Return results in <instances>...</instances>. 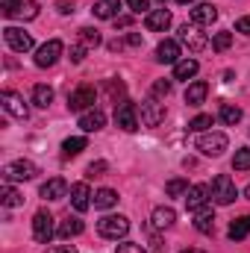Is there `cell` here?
I'll list each match as a JSON object with an SVG mask.
<instances>
[{
  "mask_svg": "<svg viewBox=\"0 0 250 253\" xmlns=\"http://www.w3.org/2000/svg\"><path fill=\"white\" fill-rule=\"evenodd\" d=\"M3 18H18V21H33L39 15V3L36 0H3L0 3Z\"/></svg>",
  "mask_w": 250,
  "mask_h": 253,
  "instance_id": "cell-1",
  "label": "cell"
},
{
  "mask_svg": "<svg viewBox=\"0 0 250 253\" xmlns=\"http://www.w3.org/2000/svg\"><path fill=\"white\" fill-rule=\"evenodd\" d=\"M39 168L30 159H15L9 165H3V183H24V180H36Z\"/></svg>",
  "mask_w": 250,
  "mask_h": 253,
  "instance_id": "cell-2",
  "label": "cell"
},
{
  "mask_svg": "<svg viewBox=\"0 0 250 253\" xmlns=\"http://www.w3.org/2000/svg\"><path fill=\"white\" fill-rule=\"evenodd\" d=\"M97 233H100L103 239L118 242V239H124L126 233H129V221H126L124 215H103V218L97 221Z\"/></svg>",
  "mask_w": 250,
  "mask_h": 253,
  "instance_id": "cell-3",
  "label": "cell"
},
{
  "mask_svg": "<svg viewBox=\"0 0 250 253\" xmlns=\"http://www.w3.org/2000/svg\"><path fill=\"white\" fill-rule=\"evenodd\" d=\"M209 191H212V200H215L218 206H230V203L239 197V191H236V183H233L227 174H218V177L212 180Z\"/></svg>",
  "mask_w": 250,
  "mask_h": 253,
  "instance_id": "cell-4",
  "label": "cell"
},
{
  "mask_svg": "<svg viewBox=\"0 0 250 253\" xmlns=\"http://www.w3.org/2000/svg\"><path fill=\"white\" fill-rule=\"evenodd\" d=\"M53 236H56L53 215H50L47 209L36 212V215H33V239H36L39 245H50V239H53Z\"/></svg>",
  "mask_w": 250,
  "mask_h": 253,
  "instance_id": "cell-5",
  "label": "cell"
},
{
  "mask_svg": "<svg viewBox=\"0 0 250 253\" xmlns=\"http://www.w3.org/2000/svg\"><path fill=\"white\" fill-rule=\"evenodd\" d=\"M227 144H230V138L224 132H200V138H197V150L203 156H221L227 150Z\"/></svg>",
  "mask_w": 250,
  "mask_h": 253,
  "instance_id": "cell-6",
  "label": "cell"
},
{
  "mask_svg": "<svg viewBox=\"0 0 250 253\" xmlns=\"http://www.w3.org/2000/svg\"><path fill=\"white\" fill-rule=\"evenodd\" d=\"M180 42L186 44L191 53H200V50H206V47L212 44V42L206 39V33H200L197 24H183V27H180Z\"/></svg>",
  "mask_w": 250,
  "mask_h": 253,
  "instance_id": "cell-7",
  "label": "cell"
},
{
  "mask_svg": "<svg viewBox=\"0 0 250 253\" xmlns=\"http://www.w3.org/2000/svg\"><path fill=\"white\" fill-rule=\"evenodd\" d=\"M0 103H3V109H6L12 118H21V121H27V118H30V106L24 103V97H21L18 91H12V88L0 91Z\"/></svg>",
  "mask_w": 250,
  "mask_h": 253,
  "instance_id": "cell-8",
  "label": "cell"
},
{
  "mask_svg": "<svg viewBox=\"0 0 250 253\" xmlns=\"http://www.w3.org/2000/svg\"><path fill=\"white\" fill-rule=\"evenodd\" d=\"M65 44L59 39H50V42H44L39 50H36V65L39 68H53V65L59 62V56H62Z\"/></svg>",
  "mask_w": 250,
  "mask_h": 253,
  "instance_id": "cell-9",
  "label": "cell"
},
{
  "mask_svg": "<svg viewBox=\"0 0 250 253\" xmlns=\"http://www.w3.org/2000/svg\"><path fill=\"white\" fill-rule=\"evenodd\" d=\"M138 115H141V124L144 126H159L165 121V103H159L156 97H147L138 106Z\"/></svg>",
  "mask_w": 250,
  "mask_h": 253,
  "instance_id": "cell-10",
  "label": "cell"
},
{
  "mask_svg": "<svg viewBox=\"0 0 250 253\" xmlns=\"http://www.w3.org/2000/svg\"><path fill=\"white\" fill-rule=\"evenodd\" d=\"M115 124L124 132H135L138 129V106L132 100H124L121 106H115Z\"/></svg>",
  "mask_w": 250,
  "mask_h": 253,
  "instance_id": "cell-11",
  "label": "cell"
},
{
  "mask_svg": "<svg viewBox=\"0 0 250 253\" xmlns=\"http://www.w3.org/2000/svg\"><path fill=\"white\" fill-rule=\"evenodd\" d=\"M3 39H6V44L15 53H30L33 50V36L27 30H21V27H6L3 30Z\"/></svg>",
  "mask_w": 250,
  "mask_h": 253,
  "instance_id": "cell-12",
  "label": "cell"
},
{
  "mask_svg": "<svg viewBox=\"0 0 250 253\" xmlns=\"http://www.w3.org/2000/svg\"><path fill=\"white\" fill-rule=\"evenodd\" d=\"M94 100H97V91L91 85H80L68 94V109L71 112H85L88 106H94Z\"/></svg>",
  "mask_w": 250,
  "mask_h": 253,
  "instance_id": "cell-13",
  "label": "cell"
},
{
  "mask_svg": "<svg viewBox=\"0 0 250 253\" xmlns=\"http://www.w3.org/2000/svg\"><path fill=\"white\" fill-rule=\"evenodd\" d=\"M209 197H212L209 186H191L186 191V209L188 212H203L206 203H209Z\"/></svg>",
  "mask_w": 250,
  "mask_h": 253,
  "instance_id": "cell-14",
  "label": "cell"
},
{
  "mask_svg": "<svg viewBox=\"0 0 250 253\" xmlns=\"http://www.w3.org/2000/svg\"><path fill=\"white\" fill-rule=\"evenodd\" d=\"M156 62H162V65H177L180 62V42H174V39L159 42V47H156Z\"/></svg>",
  "mask_w": 250,
  "mask_h": 253,
  "instance_id": "cell-15",
  "label": "cell"
},
{
  "mask_svg": "<svg viewBox=\"0 0 250 253\" xmlns=\"http://www.w3.org/2000/svg\"><path fill=\"white\" fill-rule=\"evenodd\" d=\"M188 18H191V24H197V27H209V24L218 21V9H215L212 3H197Z\"/></svg>",
  "mask_w": 250,
  "mask_h": 253,
  "instance_id": "cell-16",
  "label": "cell"
},
{
  "mask_svg": "<svg viewBox=\"0 0 250 253\" xmlns=\"http://www.w3.org/2000/svg\"><path fill=\"white\" fill-rule=\"evenodd\" d=\"M144 27H147L150 33H165V30L171 27V12H168V9H153V12H147Z\"/></svg>",
  "mask_w": 250,
  "mask_h": 253,
  "instance_id": "cell-17",
  "label": "cell"
},
{
  "mask_svg": "<svg viewBox=\"0 0 250 253\" xmlns=\"http://www.w3.org/2000/svg\"><path fill=\"white\" fill-rule=\"evenodd\" d=\"M91 191H88V186L85 183H74L71 186V206L77 209V212H85L88 206H91Z\"/></svg>",
  "mask_w": 250,
  "mask_h": 253,
  "instance_id": "cell-18",
  "label": "cell"
},
{
  "mask_svg": "<svg viewBox=\"0 0 250 253\" xmlns=\"http://www.w3.org/2000/svg\"><path fill=\"white\" fill-rule=\"evenodd\" d=\"M103 126H106V115L100 109H88V112L80 115V129H85V132H97Z\"/></svg>",
  "mask_w": 250,
  "mask_h": 253,
  "instance_id": "cell-19",
  "label": "cell"
},
{
  "mask_svg": "<svg viewBox=\"0 0 250 253\" xmlns=\"http://www.w3.org/2000/svg\"><path fill=\"white\" fill-rule=\"evenodd\" d=\"M44 200H62L65 194H68V183H65L62 177H53V180H47L44 186H42V191H39Z\"/></svg>",
  "mask_w": 250,
  "mask_h": 253,
  "instance_id": "cell-20",
  "label": "cell"
},
{
  "mask_svg": "<svg viewBox=\"0 0 250 253\" xmlns=\"http://www.w3.org/2000/svg\"><path fill=\"white\" fill-rule=\"evenodd\" d=\"M150 221H153V227H156V230H168V227H174V221H177V212H174L171 206H156Z\"/></svg>",
  "mask_w": 250,
  "mask_h": 253,
  "instance_id": "cell-21",
  "label": "cell"
},
{
  "mask_svg": "<svg viewBox=\"0 0 250 253\" xmlns=\"http://www.w3.org/2000/svg\"><path fill=\"white\" fill-rule=\"evenodd\" d=\"M118 9H121V0H97L91 12L100 21H112V18H118Z\"/></svg>",
  "mask_w": 250,
  "mask_h": 253,
  "instance_id": "cell-22",
  "label": "cell"
},
{
  "mask_svg": "<svg viewBox=\"0 0 250 253\" xmlns=\"http://www.w3.org/2000/svg\"><path fill=\"white\" fill-rule=\"evenodd\" d=\"M206 94H209V85H206L203 80H197V83H191L186 88V103L188 106H200V103L206 100Z\"/></svg>",
  "mask_w": 250,
  "mask_h": 253,
  "instance_id": "cell-23",
  "label": "cell"
},
{
  "mask_svg": "<svg viewBox=\"0 0 250 253\" xmlns=\"http://www.w3.org/2000/svg\"><path fill=\"white\" fill-rule=\"evenodd\" d=\"M197 71H200L197 59H180V62L174 65V80H183V83H188Z\"/></svg>",
  "mask_w": 250,
  "mask_h": 253,
  "instance_id": "cell-24",
  "label": "cell"
},
{
  "mask_svg": "<svg viewBox=\"0 0 250 253\" xmlns=\"http://www.w3.org/2000/svg\"><path fill=\"white\" fill-rule=\"evenodd\" d=\"M194 230H197V233H203V236L215 233V212H212V209L197 212V218H194Z\"/></svg>",
  "mask_w": 250,
  "mask_h": 253,
  "instance_id": "cell-25",
  "label": "cell"
},
{
  "mask_svg": "<svg viewBox=\"0 0 250 253\" xmlns=\"http://www.w3.org/2000/svg\"><path fill=\"white\" fill-rule=\"evenodd\" d=\"M0 203H3L6 209H15V206L24 203V194L18 189H12V183H3V189H0Z\"/></svg>",
  "mask_w": 250,
  "mask_h": 253,
  "instance_id": "cell-26",
  "label": "cell"
},
{
  "mask_svg": "<svg viewBox=\"0 0 250 253\" xmlns=\"http://www.w3.org/2000/svg\"><path fill=\"white\" fill-rule=\"evenodd\" d=\"M94 209H112L115 203H118V191H112V189H100V191H94Z\"/></svg>",
  "mask_w": 250,
  "mask_h": 253,
  "instance_id": "cell-27",
  "label": "cell"
},
{
  "mask_svg": "<svg viewBox=\"0 0 250 253\" xmlns=\"http://www.w3.org/2000/svg\"><path fill=\"white\" fill-rule=\"evenodd\" d=\"M85 144H88V141H85L83 135L65 138V141H62V156H65V159H71V156H80V153L85 150Z\"/></svg>",
  "mask_w": 250,
  "mask_h": 253,
  "instance_id": "cell-28",
  "label": "cell"
},
{
  "mask_svg": "<svg viewBox=\"0 0 250 253\" xmlns=\"http://www.w3.org/2000/svg\"><path fill=\"white\" fill-rule=\"evenodd\" d=\"M33 103H36L39 109H47V106L53 103V88H50V85H42V83H39V85L33 88Z\"/></svg>",
  "mask_w": 250,
  "mask_h": 253,
  "instance_id": "cell-29",
  "label": "cell"
},
{
  "mask_svg": "<svg viewBox=\"0 0 250 253\" xmlns=\"http://www.w3.org/2000/svg\"><path fill=\"white\" fill-rule=\"evenodd\" d=\"M83 230H85V224H83L80 218H68V221L59 224V230H56V233H59V239H74V236H80Z\"/></svg>",
  "mask_w": 250,
  "mask_h": 253,
  "instance_id": "cell-30",
  "label": "cell"
},
{
  "mask_svg": "<svg viewBox=\"0 0 250 253\" xmlns=\"http://www.w3.org/2000/svg\"><path fill=\"white\" fill-rule=\"evenodd\" d=\"M248 236H250V215H242L239 221L230 224V239H233V242H242V239H248Z\"/></svg>",
  "mask_w": 250,
  "mask_h": 253,
  "instance_id": "cell-31",
  "label": "cell"
},
{
  "mask_svg": "<svg viewBox=\"0 0 250 253\" xmlns=\"http://www.w3.org/2000/svg\"><path fill=\"white\" fill-rule=\"evenodd\" d=\"M80 44L88 47V50H91V47H100V44H103V36H100L94 27H83V30H80Z\"/></svg>",
  "mask_w": 250,
  "mask_h": 253,
  "instance_id": "cell-32",
  "label": "cell"
},
{
  "mask_svg": "<svg viewBox=\"0 0 250 253\" xmlns=\"http://www.w3.org/2000/svg\"><path fill=\"white\" fill-rule=\"evenodd\" d=\"M218 118H221L227 126H236L239 121H242V109H239V106H230V103H224V106L218 109Z\"/></svg>",
  "mask_w": 250,
  "mask_h": 253,
  "instance_id": "cell-33",
  "label": "cell"
},
{
  "mask_svg": "<svg viewBox=\"0 0 250 253\" xmlns=\"http://www.w3.org/2000/svg\"><path fill=\"white\" fill-rule=\"evenodd\" d=\"M233 47V33H215V39H212V50H218V53H224V50H230Z\"/></svg>",
  "mask_w": 250,
  "mask_h": 253,
  "instance_id": "cell-34",
  "label": "cell"
},
{
  "mask_svg": "<svg viewBox=\"0 0 250 253\" xmlns=\"http://www.w3.org/2000/svg\"><path fill=\"white\" fill-rule=\"evenodd\" d=\"M233 171H250V147L236 150V156H233Z\"/></svg>",
  "mask_w": 250,
  "mask_h": 253,
  "instance_id": "cell-35",
  "label": "cell"
},
{
  "mask_svg": "<svg viewBox=\"0 0 250 253\" xmlns=\"http://www.w3.org/2000/svg\"><path fill=\"white\" fill-rule=\"evenodd\" d=\"M188 189H191V186H188V183L183 180V177H177V180H171V183L165 186V191H168V197H183V194H186Z\"/></svg>",
  "mask_w": 250,
  "mask_h": 253,
  "instance_id": "cell-36",
  "label": "cell"
},
{
  "mask_svg": "<svg viewBox=\"0 0 250 253\" xmlns=\"http://www.w3.org/2000/svg\"><path fill=\"white\" fill-rule=\"evenodd\" d=\"M168 94H171V83H168V80H156V83L150 85V97L159 100V97H168Z\"/></svg>",
  "mask_w": 250,
  "mask_h": 253,
  "instance_id": "cell-37",
  "label": "cell"
},
{
  "mask_svg": "<svg viewBox=\"0 0 250 253\" xmlns=\"http://www.w3.org/2000/svg\"><path fill=\"white\" fill-rule=\"evenodd\" d=\"M206 126H212V115H197L188 121V132H203Z\"/></svg>",
  "mask_w": 250,
  "mask_h": 253,
  "instance_id": "cell-38",
  "label": "cell"
},
{
  "mask_svg": "<svg viewBox=\"0 0 250 253\" xmlns=\"http://www.w3.org/2000/svg\"><path fill=\"white\" fill-rule=\"evenodd\" d=\"M118 253H147L141 245H135V242H121L118 245Z\"/></svg>",
  "mask_w": 250,
  "mask_h": 253,
  "instance_id": "cell-39",
  "label": "cell"
},
{
  "mask_svg": "<svg viewBox=\"0 0 250 253\" xmlns=\"http://www.w3.org/2000/svg\"><path fill=\"white\" fill-rule=\"evenodd\" d=\"M106 168H109V165H106L103 159H100V162H91V165H88V177H103Z\"/></svg>",
  "mask_w": 250,
  "mask_h": 253,
  "instance_id": "cell-40",
  "label": "cell"
},
{
  "mask_svg": "<svg viewBox=\"0 0 250 253\" xmlns=\"http://www.w3.org/2000/svg\"><path fill=\"white\" fill-rule=\"evenodd\" d=\"M85 50H88V47L74 44V47H71V62H83V59H85Z\"/></svg>",
  "mask_w": 250,
  "mask_h": 253,
  "instance_id": "cell-41",
  "label": "cell"
},
{
  "mask_svg": "<svg viewBox=\"0 0 250 253\" xmlns=\"http://www.w3.org/2000/svg\"><path fill=\"white\" fill-rule=\"evenodd\" d=\"M126 6L135 12V15H141V12H147V0H126Z\"/></svg>",
  "mask_w": 250,
  "mask_h": 253,
  "instance_id": "cell-42",
  "label": "cell"
},
{
  "mask_svg": "<svg viewBox=\"0 0 250 253\" xmlns=\"http://www.w3.org/2000/svg\"><path fill=\"white\" fill-rule=\"evenodd\" d=\"M236 30H239V33H245V36H250V15H245V18H239V21H236Z\"/></svg>",
  "mask_w": 250,
  "mask_h": 253,
  "instance_id": "cell-43",
  "label": "cell"
},
{
  "mask_svg": "<svg viewBox=\"0 0 250 253\" xmlns=\"http://www.w3.org/2000/svg\"><path fill=\"white\" fill-rule=\"evenodd\" d=\"M56 9H59L62 15H71V12H74V0H56Z\"/></svg>",
  "mask_w": 250,
  "mask_h": 253,
  "instance_id": "cell-44",
  "label": "cell"
},
{
  "mask_svg": "<svg viewBox=\"0 0 250 253\" xmlns=\"http://www.w3.org/2000/svg\"><path fill=\"white\" fill-rule=\"evenodd\" d=\"M44 253H77L74 245H56V248H47Z\"/></svg>",
  "mask_w": 250,
  "mask_h": 253,
  "instance_id": "cell-45",
  "label": "cell"
},
{
  "mask_svg": "<svg viewBox=\"0 0 250 253\" xmlns=\"http://www.w3.org/2000/svg\"><path fill=\"white\" fill-rule=\"evenodd\" d=\"M124 42L129 44V47H138V44H141V33H129Z\"/></svg>",
  "mask_w": 250,
  "mask_h": 253,
  "instance_id": "cell-46",
  "label": "cell"
},
{
  "mask_svg": "<svg viewBox=\"0 0 250 253\" xmlns=\"http://www.w3.org/2000/svg\"><path fill=\"white\" fill-rule=\"evenodd\" d=\"M132 24V18L129 15H121V18H115V27H129Z\"/></svg>",
  "mask_w": 250,
  "mask_h": 253,
  "instance_id": "cell-47",
  "label": "cell"
},
{
  "mask_svg": "<svg viewBox=\"0 0 250 253\" xmlns=\"http://www.w3.org/2000/svg\"><path fill=\"white\" fill-rule=\"evenodd\" d=\"M183 253H206V251H197V248H191V251H183Z\"/></svg>",
  "mask_w": 250,
  "mask_h": 253,
  "instance_id": "cell-48",
  "label": "cell"
},
{
  "mask_svg": "<svg viewBox=\"0 0 250 253\" xmlns=\"http://www.w3.org/2000/svg\"><path fill=\"white\" fill-rule=\"evenodd\" d=\"M177 3H183V6H188V3H194V0H177Z\"/></svg>",
  "mask_w": 250,
  "mask_h": 253,
  "instance_id": "cell-49",
  "label": "cell"
},
{
  "mask_svg": "<svg viewBox=\"0 0 250 253\" xmlns=\"http://www.w3.org/2000/svg\"><path fill=\"white\" fill-rule=\"evenodd\" d=\"M245 197H248V200H250V186H248V189H245Z\"/></svg>",
  "mask_w": 250,
  "mask_h": 253,
  "instance_id": "cell-50",
  "label": "cell"
},
{
  "mask_svg": "<svg viewBox=\"0 0 250 253\" xmlns=\"http://www.w3.org/2000/svg\"><path fill=\"white\" fill-rule=\"evenodd\" d=\"M159 3H165V0H159Z\"/></svg>",
  "mask_w": 250,
  "mask_h": 253,
  "instance_id": "cell-51",
  "label": "cell"
}]
</instances>
